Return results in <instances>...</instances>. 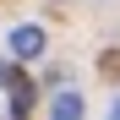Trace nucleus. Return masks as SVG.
Returning a JSON list of instances; mask_svg holds the SVG:
<instances>
[{"instance_id": "obj_1", "label": "nucleus", "mask_w": 120, "mask_h": 120, "mask_svg": "<svg viewBox=\"0 0 120 120\" xmlns=\"http://www.w3.org/2000/svg\"><path fill=\"white\" fill-rule=\"evenodd\" d=\"M38 55H44V27H33V22L11 27V60H38Z\"/></svg>"}, {"instance_id": "obj_2", "label": "nucleus", "mask_w": 120, "mask_h": 120, "mask_svg": "<svg viewBox=\"0 0 120 120\" xmlns=\"http://www.w3.org/2000/svg\"><path fill=\"white\" fill-rule=\"evenodd\" d=\"M49 120H82V98H76V93H55Z\"/></svg>"}, {"instance_id": "obj_5", "label": "nucleus", "mask_w": 120, "mask_h": 120, "mask_svg": "<svg viewBox=\"0 0 120 120\" xmlns=\"http://www.w3.org/2000/svg\"><path fill=\"white\" fill-rule=\"evenodd\" d=\"M109 120H120V98H115V109H109Z\"/></svg>"}, {"instance_id": "obj_4", "label": "nucleus", "mask_w": 120, "mask_h": 120, "mask_svg": "<svg viewBox=\"0 0 120 120\" xmlns=\"http://www.w3.org/2000/svg\"><path fill=\"white\" fill-rule=\"evenodd\" d=\"M0 82H6V87L16 82V66H11V60H0Z\"/></svg>"}, {"instance_id": "obj_3", "label": "nucleus", "mask_w": 120, "mask_h": 120, "mask_svg": "<svg viewBox=\"0 0 120 120\" xmlns=\"http://www.w3.org/2000/svg\"><path fill=\"white\" fill-rule=\"evenodd\" d=\"M33 109V87H22V82H11V120H22Z\"/></svg>"}]
</instances>
